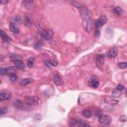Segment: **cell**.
Masks as SVG:
<instances>
[{
	"label": "cell",
	"mask_w": 127,
	"mask_h": 127,
	"mask_svg": "<svg viewBox=\"0 0 127 127\" xmlns=\"http://www.w3.org/2000/svg\"><path fill=\"white\" fill-rule=\"evenodd\" d=\"M8 112V110L6 107H2L0 108V115L2 116V115L5 114Z\"/></svg>",
	"instance_id": "cell-26"
},
{
	"label": "cell",
	"mask_w": 127,
	"mask_h": 127,
	"mask_svg": "<svg viewBox=\"0 0 127 127\" xmlns=\"http://www.w3.org/2000/svg\"><path fill=\"white\" fill-rule=\"evenodd\" d=\"M9 2L8 0H1L0 2L1 4H7L8 2Z\"/></svg>",
	"instance_id": "cell-31"
},
{
	"label": "cell",
	"mask_w": 127,
	"mask_h": 127,
	"mask_svg": "<svg viewBox=\"0 0 127 127\" xmlns=\"http://www.w3.org/2000/svg\"><path fill=\"white\" fill-rule=\"evenodd\" d=\"M53 35V31L50 29H44L41 33V36L46 40H51Z\"/></svg>",
	"instance_id": "cell-6"
},
{
	"label": "cell",
	"mask_w": 127,
	"mask_h": 127,
	"mask_svg": "<svg viewBox=\"0 0 127 127\" xmlns=\"http://www.w3.org/2000/svg\"><path fill=\"white\" fill-rule=\"evenodd\" d=\"M113 13L115 15L117 16H121L123 14L124 11L122 9V8L120 6H116L113 10Z\"/></svg>",
	"instance_id": "cell-14"
},
{
	"label": "cell",
	"mask_w": 127,
	"mask_h": 127,
	"mask_svg": "<svg viewBox=\"0 0 127 127\" xmlns=\"http://www.w3.org/2000/svg\"><path fill=\"white\" fill-rule=\"evenodd\" d=\"M82 114L84 117L86 118H89L91 117L92 114L91 111L88 109H85L82 111Z\"/></svg>",
	"instance_id": "cell-20"
},
{
	"label": "cell",
	"mask_w": 127,
	"mask_h": 127,
	"mask_svg": "<svg viewBox=\"0 0 127 127\" xmlns=\"http://www.w3.org/2000/svg\"><path fill=\"white\" fill-rule=\"evenodd\" d=\"M22 4L24 7L28 9H32L34 5V1L32 0H23L22 2Z\"/></svg>",
	"instance_id": "cell-13"
},
{
	"label": "cell",
	"mask_w": 127,
	"mask_h": 127,
	"mask_svg": "<svg viewBox=\"0 0 127 127\" xmlns=\"http://www.w3.org/2000/svg\"><path fill=\"white\" fill-rule=\"evenodd\" d=\"M118 53V49L116 47H113L110 49L108 52V57L110 59L115 58Z\"/></svg>",
	"instance_id": "cell-12"
},
{
	"label": "cell",
	"mask_w": 127,
	"mask_h": 127,
	"mask_svg": "<svg viewBox=\"0 0 127 127\" xmlns=\"http://www.w3.org/2000/svg\"><path fill=\"white\" fill-rule=\"evenodd\" d=\"M13 63L14 64L15 67H16L17 68L20 70H24L25 69V65L23 61H22L20 60H15L13 61Z\"/></svg>",
	"instance_id": "cell-11"
},
{
	"label": "cell",
	"mask_w": 127,
	"mask_h": 127,
	"mask_svg": "<svg viewBox=\"0 0 127 127\" xmlns=\"http://www.w3.org/2000/svg\"><path fill=\"white\" fill-rule=\"evenodd\" d=\"M99 122L100 124L103 125H109L112 122L111 117L107 115H100L99 116Z\"/></svg>",
	"instance_id": "cell-5"
},
{
	"label": "cell",
	"mask_w": 127,
	"mask_h": 127,
	"mask_svg": "<svg viewBox=\"0 0 127 127\" xmlns=\"http://www.w3.org/2000/svg\"><path fill=\"white\" fill-rule=\"evenodd\" d=\"M34 82V79L31 78L23 79L21 81V84L22 85H26L30 83Z\"/></svg>",
	"instance_id": "cell-18"
},
{
	"label": "cell",
	"mask_w": 127,
	"mask_h": 127,
	"mask_svg": "<svg viewBox=\"0 0 127 127\" xmlns=\"http://www.w3.org/2000/svg\"><path fill=\"white\" fill-rule=\"evenodd\" d=\"M11 97V93L8 91H1L0 93V100H9Z\"/></svg>",
	"instance_id": "cell-7"
},
{
	"label": "cell",
	"mask_w": 127,
	"mask_h": 127,
	"mask_svg": "<svg viewBox=\"0 0 127 127\" xmlns=\"http://www.w3.org/2000/svg\"><path fill=\"white\" fill-rule=\"evenodd\" d=\"M79 9L81 11V14L83 20L85 28L87 32H89L91 30L92 24L90 20V18L88 14V12H87V10L82 5Z\"/></svg>",
	"instance_id": "cell-1"
},
{
	"label": "cell",
	"mask_w": 127,
	"mask_h": 127,
	"mask_svg": "<svg viewBox=\"0 0 127 127\" xmlns=\"http://www.w3.org/2000/svg\"><path fill=\"white\" fill-rule=\"evenodd\" d=\"M125 89V86L123 85H121V84H119L117 86V89L120 90V91H122L123 90H124Z\"/></svg>",
	"instance_id": "cell-30"
},
{
	"label": "cell",
	"mask_w": 127,
	"mask_h": 127,
	"mask_svg": "<svg viewBox=\"0 0 127 127\" xmlns=\"http://www.w3.org/2000/svg\"><path fill=\"white\" fill-rule=\"evenodd\" d=\"M22 19L19 16H14L11 19V22L14 24H18L21 23Z\"/></svg>",
	"instance_id": "cell-17"
},
{
	"label": "cell",
	"mask_w": 127,
	"mask_h": 127,
	"mask_svg": "<svg viewBox=\"0 0 127 127\" xmlns=\"http://www.w3.org/2000/svg\"><path fill=\"white\" fill-rule=\"evenodd\" d=\"M100 30H97L95 29V33H94V36L95 37H98L100 36Z\"/></svg>",
	"instance_id": "cell-29"
},
{
	"label": "cell",
	"mask_w": 127,
	"mask_h": 127,
	"mask_svg": "<svg viewBox=\"0 0 127 127\" xmlns=\"http://www.w3.org/2000/svg\"><path fill=\"white\" fill-rule=\"evenodd\" d=\"M121 91L117 89H114L112 92V96L115 98L119 97L121 95Z\"/></svg>",
	"instance_id": "cell-19"
},
{
	"label": "cell",
	"mask_w": 127,
	"mask_h": 127,
	"mask_svg": "<svg viewBox=\"0 0 127 127\" xmlns=\"http://www.w3.org/2000/svg\"><path fill=\"white\" fill-rule=\"evenodd\" d=\"M24 21L25 25L26 26H27V27H30V26L31 25L32 22H31V19H30L29 17H28V16H25V18H24Z\"/></svg>",
	"instance_id": "cell-21"
},
{
	"label": "cell",
	"mask_w": 127,
	"mask_h": 127,
	"mask_svg": "<svg viewBox=\"0 0 127 127\" xmlns=\"http://www.w3.org/2000/svg\"><path fill=\"white\" fill-rule=\"evenodd\" d=\"M43 43L40 41H38L37 42H36L34 45H33V47L35 48V49H39L40 48H41L42 46H43Z\"/></svg>",
	"instance_id": "cell-23"
},
{
	"label": "cell",
	"mask_w": 127,
	"mask_h": 127,
	"mask_svg": "<svg viewBox=\"0 0 127 127\" xmlns=\"http://www.w3.org/2000/svg\"><path fill=\"white\" fill-rule=\"evenodd\" d=\"M10 81L11 82H14L17 79V76L16 74V73H13L11 75L9 78Z\"/></svg>",
	"instance_id": "cell-25"
},
{
	"label": "cell",
	"mask_w": 127,
	"mask_h": 127,
	"mask_svg": "<svg viewBox=\"0 0 127 127\" xmlns=\"http://www.w3.org/2000/svg\"><path fill=\"white\" fill-rule=\"evenodd\" d=\"M39 99L37 96H27L25 98V102L27 105L32 106L37 105L39 103Z\"/></svg>",
	"instance_id": "cell-4"
},
{
	"label": "cell",
	"mask_w": 127,
	"mask_h": 127,
	"mask_svg": "<svg viewBox=\"0 0 127 127\" xmlns=\"http://www.w3.org/2000/svg\"><path fill=\"white\" fill-rule=\"evenodd\" d=\"M0 37L2 39V40L5 42H8L10 41V39L9 38V37L8 36V35L6 34V33L2 31V30H0Z\"/></svg>",
	"instance_id": "cell-16"
},
{
	"label": "cell",
	"mask_w": 127,
	"mask_h": 127,
	"mask_svg": "<svg viewBox=\"0 0 127 127\" xmlns=\"http://www.w3.org/2000/svg\"><path fill=\"white\" fill-rule=\"evenodd\" d=\"M118 66L119 68L121 69H124L126 68L127 66V64L126 62H121L118 63Z\"/></svg>",
	"instance_id": "cell-24"
},
{
	"label": "cell",
	"mask_w": 127,
	"mask_h": 127,
	"mask_svg": "<svg viewBox=\"0 0 127 127\" xmlns=\"http://www.w3.org/2000/svg\"><path fill=\"white\" fill-rule=\"evenodd\" d=\"M9 29L10 31L15 33V34H17L19 32V30L18 28V27L16 26L15 24H14L13 23L10 22L9 24Z\"/></svg>",
	"instance_id": "cell-15"
},
{
	"label": "cell",
	"mask_w": 127,
	"mask_h": 127,
	"mask_svg": "<svg viewBox=\"0 0 127 127\" xmlns=\"http://www.w3.org/2000/svg\"><path fill=\"white\" fill-rule=\"evenodd\" d=\"M16 67L15 66H9L5 68L1 67L0 69V74L1 75H9L15 73L16 71Z\"/></svg>",
	"instance_id": "cell-2"
},
{
	"label": "cell",
	"mask_w": 127,
	"mask_h": 127,
	"mask_svg": "<svg viewBox=\"0 0 127 127\" xmlns=\"http://www.w3.org/2000/svg\"><path fill=\"white\" fill-rule=\"evenodd\" d=\"M54 81L55 83L57 85H62L64 83V81L60 76V74L56 72L54 74Z\"/></svg>",
	"instance_id": "cell-8"
},
{
	"label": "cell",
	"mask_w": 127,
	"mask_h": 127,
	"mask_svg": "<svg viewBox=\"0 0 127 127\" xmlns=\"http://www.w3.org/2000/svg\"><path fill=\"white\" fill-rule=\"evenodd\" d=\"M88 85L89 86L94 88H97L99 85V82L95 77H92L88 82Z\"/></svg>",
	"instance_id": "cell-10"
},
{
	"label": "cell",
	"mask_w": 127,
	"mask_h": 127,
	"mask_svg": "<svg viewBox=\"0 0 127 127\" xmlns=\"http://www.w3.org/2000/svg\"><path fill=\"white\" fill-rule=\"evenodd\" d=\"M34 59L33 58H30L28 60L27 62V66L29 68H32L34 64Z\"/></svg>",
	"instance_id": "cell-22"
},
{
	"label": "cell",
	"mask_w": 127,
	"mask_h": 127,
	"mask_svg": "<svg viewBox=\"0 0 127 127\" xmlns=\"http://www.w3.org/2000/svg\"><path fill=\"white\" fill-rule=\"evenodd\" d=\"M120 121L121 122H126L127 121V116L126 115H122L120 117V119H119Z\"/></svg>",
	"instance_id": "cell-28"
},
{
	"label": "cell",
	"mask_w": 127,
	"mask_h": 127,
	"mask_svg": "<svg viewBox=\"0 0 127 127\" xmlns=\"http://www.w3.org/2000/svg\"><path fill=\"white\" fill-rule=\"evenodd\" d=\"M49 62V63L50 64H51L53 66H57L58 65V63L56 61L54 60H49V61H48Z\"/></svg>",
	"instance_id": "cell-27"
},
{
	"label": "cell",
	"mask_w": 127,
	"mask_h": 127,
	"mask_svg": "<svg viewBox=\"0 0 127 127\" xmlns=\"http://www.w3.org/2000/svg\"><path fill=\"white\" fill-rule=\"evenodd\" d=\"M104 63V56L103 55H98L96 59V64L99 68L102 67Z\"/></svg>",
	"instance_id": "cell-9"
},
{
	"label": "cell",
	"mask_w": 127,
	"mask_h": 127,
	"mask_svg": "<svg viewBox=\"0 0 127 127\" xmlns=\"http://www.w3.org/2000/svg\"><path fill=\"white\" fill-rule=\"evenodd\" d=\"M108 18L105 15H102L98 19H97L95 22V28L97 30H100L101 28L105 25L107 21Z\"/></svg>",
	"instance_id": "cell-3"
}]
</instances>
